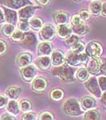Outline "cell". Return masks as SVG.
Segmentation results:
<instances>
[{
	"instance_id": "1",
	"label": "cell",
	"mask_w": 106,
	"mask_h": 120,
	"mask_svg": "<svg viewBox=\"0 0 106 120\" xmlns=\"http://www.w3.org/2000/svg\"><path fill=\"white\" fill-rule=\"evenodd\" d=\"M52 74L61 80L71 81L74 79V71L69 66L61 65L52 70Z\"/></svg>"
},
{
	"instance_id": "2",
	"label": "cell",
	"mask_w": 106,
	"mask_h": 120,
	"mask_svg": "<svg viewBox=\"0 0 106 120\" xmlns=\"http://www.w3.org/2000/svg\"><path fill=\"white\" fill-rule=\"evenodd\" d=\"M65 60L68 64L77 67L81 64H86L88 61V56L87 54H77L70 51L65 56Z\"/></svg>"
},
{
	"instance_id": "3",
	"label": "cell",
	"mask_w": 106,
	"mask_h": 120,
	"mask_svg": "<svg viewBox=\"0 0 106 120\" xmlns=\"http://www.w3.org/2000/svg\"><path fill=\"white\" fill-rule=\"evenodd\" d=\"M64 111L66 115L70 116H79L82 115L83 111L81 110V106L78 100L74 98L67 100L64 104Z\"/></svg>"
},
{
	"instance_id": "4",
	"label": "cell",
	"mask_w": 106,
	"mask_h": 120,
	"mask_svg": "<svg viewBox=\"0 0 106 120\" xmlns=\"http://www.w3.org/2000/svg\"><path fill=\"white\" fill-rule=\"evenodd\" d=\"M85 86L95 97L97 98L101 97V90L100 89L97 79L95 77L88 79V81H86L85 83Z\"/></svg>"
},
{
	"instance_id": "5",
	"label": "cell",
	"mask_w": 106,
	"mask_h": 120,
	"mask_svg": "<svg viewBox=\"0 0 106 120\" xmlns=\"http://www.w3.org/2000/svg\"><path fill=\"white\" fill-rule=\"evenodd\" d=\"M86 54L92 58H99L101 55L103 49L100 43L97 42H91L85 47Z\"/></svg>"
},
{
	"instance_id": "6",
	"label": "cell",
	"mask_w": 106,
	"mask_h": 120,
	"mask_svg": "<svg viewBox=\"0 0 106 120\" xmlns=\"http://www.w3.org/2000/svg\"><path fill=\"white\" fill-rule=\"evenodd\" d=\"M28 4H32L30 0H0V5L11 9H19Z\"/></svg>"
},
{
	"instance_id": "7",
	"label": "cell",
	"mask_w": 106,
	"mask_h": 120,
	"mask_svg": "<svg viewBox=\"0 0 106 120\" xmlns=\"http://www.w3.org/2000/svg\"><path fill=\"white\" fill-rule=\"evenodd\" d=\"M56 30L54 26L49 23L42 26L41 32H40V36H41L42 39L45 40V41H50L54 38Z\"/></svg>"
},
{
	"instance_id": "8",
	"label": "cell",
	"mask_w": 106,
	"mask_h": 120,
	"mask_svg": "<svg viewBox=\"0 0 106 120\" xmlns=\"http://www.w3.org/2000/svg\"><path fill=\"white\" fill-rule=\"evenodd\" d=\"M37 68L36 66L34 65H28L26 67H22L21 70V75L22 79L26 82H30L34 79V77L37 75Z\"/></svg>"
},
{
	"instance_id": "9",
	"label": "cell",
	"mask_w": 106,
	"mask_h": 120,
	"mask_svg": "<svg viewBox=\"0 0 106 120\" xmlns=\"http://www.w3.org/2000/svg\"><path fill=\"white\" fill-rule=\"evenodd\" d=\"M37 8L33 6H27L19 10L18 18L20 21H29L34 15V11Z\"/></svg>"
},
{
	"instance_id": "10",
	"label": "cell",
	"mask_w": 106,
	"mask_h": 120,
	"mask_svg": "<svg viewBox=\"0 0 106 120\" xmlns=\"http://www.w3.org/2000/svg\"><path fill=\"white\" fill-rule=\"evenodd\" d=\"M86 65H87V70L88 72L94 75L97 74L99 73V71H101V59H100L99 58H92L88 60Z\"/></svg>"
},
{
	"instance_id": "11",
	"label": "cell",
	"mask_w": 106,
	"mask_h": 120,
	"mask_svg": "<svg viewBox=\"0 0 106 120\" xmlns=\"http://www.w3.org/2000/svg\"><path fill=\"white\" fill-rule=\"evenodd\" d=\"M47 86V81L42 77H37L32 82V89L34 91L42 92L46 90Z\"/></svg>"
},
{
	"instance_id": "12",
	"label": "cell",
	"mask_w": 106,
	"mask_h": 120,
	"mask_svg": "<svg viewBox=\"0 0 106 120\" xmlns=\"http://www.w3.org/2000/svg\"><path fill=\"white\" fill-rule=\"evenodd\" d=\"M3 13H4L5 20L10 24L14 25L18 22V14L16 11L12 9H9L7 7L3 8Z\"/></svg>"
},
{
	"instance_id": "13",
	"label": "cell",
	"mask_w": 106,
	"mask_h": 120,
	"mask_svg": "<svg viewBox=\"0 0 106 120\" xmlns=\"http://www.w3.org/2000/svg\"><path fill=\"white\" fill-rule=\"evenodd\" d=\"M71 32H72V29L69 26L66 24L58 25L57 30H56V34H57V37L65 39L70 36Z\"/></svg>"
},
{
	"instance_id": "14",
	"label": "cell",
	"mask_w": 106,
	"mask_h": 120,
	"mask_svg": "<svg viewBox=\"0 0 106 120\" xmlns=\"http://www.w3.org/2000/svg\"><path fill=\"white\" fill-rule=\"evenodd\" d=\"M51 63L55 67H59L64 64L65 63V55L61 51H55L52 53L51 55Z\"/></svg>"
},
{
	"instance_id": "15",
	"label": "cell",
	"mask_w": 106,
	"mask_h": 120,
	"mask_svg": "<svg viewBox=\"0 0 106 120\" xmlns=\"http://www.w3.org/2000/svg\"><path fill=\"white\" fill-rule=\"evenodd\" d=\"M52 50H53V46L50 42H43L38 45V53L40 56H48L51 54Z\"/></svg>"
},
{
	"instance_id": "16",
	"label": "cell",
	"mask_w": 106,
	"mask_h": 120,
	"mask_svg": "<svg viewBox=\"0 0 106 120\" xmlns=\"http://www.w3.org/2000/svg\"><path fill=\"white\" fill-rule=\"evenodd\" d=\"M51 65V59L48 56H41L35 61V66L40 70H47Z\"/></svg>"
},
{
	"instance_id": "17",
	"label": "cell",
	"mask_w": 106,
	"mask_h": 120,
	"mask_svg": "<svg viewBox=\"0 0 106 120\" xmlns=\"http://www.w3.org/2000/svg\"><path fill=\"white\" fill-rule=\"evenodd\" d=\"M32 62V55L29 53H22L18 56L17 63L19 67H24L30 65Z\"/></svg>"
},
{
	"instance_id": "18",
	"label": "cell",
	"mask_w": 106,
	"mask_h": 120,
	"mask_svg": "<svg viewBox=\"0 0 106 120\" xmlns=\"http://www.w3.org/2000/svg\"><path fill=\"white\" fill-rule=\"evenodd\" d=\"M68 19H69V15L66 12H64V11H58V12L55 13V15H53L54 22L57 25L65 24V23L68 22Z\"/></svg>"
},
{
	"instance_id": "19",
	"label": "cell",
	"mask_w": 106,
	"mask_h": 120,
	"mask_svg": "<svg viewBox=\"0 0 106 120\" xmlns=\"http://www.w3.org/2000/svg\"><path fill=\"white\" fill-rule=\"evenodd\" d=\"M22 41L25 46H32L35 45V43L37 42V38H36V36L33 33H24V36H23Z\"/></svg>"
},
{
	"instance_id": "20",
	"label": "cell",
	"mask_w": 106,
	"mask_h": 120,
	"mask_svg": "<svg viewBox=\"0 0 106 120\" xmlns=\"http://www.w3.org/2000/svg\"><path fill=\"white\" fill-rule=\"evenodd\" d=\"M73 30L75 34H79V35H85L86 34H88L89 31V28L88 26L86 24H85L83 22H81L78 25H75V26H72Z\"/></svg>"
},
{
	"instance_id": "21",
	"label": "cell",
	"mask_w": 106,
	"mask_h": 120,
	"mask_svg": "<svg viewBox=\"0 0 106 120\" xmlns=\"http://www.w3.org/2000/svg\"><path fill=\"white\" fill-rule=\"evenodd\" d=\"M97 106L95 99L91 97H84L81 100V106L83 110H90L94 109Z\"/></svg>"
},
{
	"instance_id": "22",
	"label": "cell",
	"mask_w": 106,
	"mask_h": 120,
	"mask_svg": "<svg viewBox=\"0 0 106 120\" xmlns=\"http://www.w3.org/2000/svg\"><path fill=\"white\" fill-rule=\"evenodd\" d=\"M21 89L19 87H16V86H11L9 87L7 90V96L12 100H15L18 98L19 95H20Z\"/></svg>"
},
{
	"instance_id": "23",
	"label": "cell",
	"mask_w": 106,
	"mask_h": 120,
	"mask_svg": "<svg viewBox=\"0 0 106 120\" xmlns=\"http://www.w3.org/2000/svg\"><path fill=\"white\" fill-rule=\"evenodd\" d=\"M77 79L80 82H86L89 79V72L85 68H80L77 71Z\"/></svg>"
},
{
	"instance_id": "24",
	"label": "cell",
	"mask_w": 106,
	"mask_h": 120,
	"mask_svg": "<svg viewBox=\"0 0 106 120\" xmlns=\"http://www.w3.org/2000/svg\"><path fill=\"white\" fill-rule=\"evenodd\" d=\"M7 109L8 112L12 115H17L19 113V105L15 100H11L7 104Z\"/></svg>"
},
{
	"instance_id": "25",
	"label": "cell",
	"mask_w": 106,
	"mask_h": 120,
	"mask_svg": "<svg viewBox=\"0 0 106 120\" xmlns=\"http://www.w3.org/2000/svg\"><path fill=\"white\" fill-rule=\"evenodd\" d=\"M102 4L99 1H94L89 5V11L93 15H98L101 12Z\"/></svg>"
},
{
	"instance_id": "26",
	"label": "cell",
	"mask_w": 106,
	"mask_h": 120,
	"mask_svg": "<svg viewBox=\"0 0 106 120\" xmlns=\"http://www.w3.org/2000/svg\"><path fill=\"white\" fill-rule=\"evenodd\" d=\"M30 27H31L34 30H39L42 28L43 22L40 18H33L29 22Z\"/></svg>"
},
{
	"instance_id": "27",
	"label": "cell",
	"mask_w": 106,
	"mask_h": 120,
	"mask_svg": "<svg viewBox=\"0 0 106 120\" xmlns=\"http://www.w3.org/2000/svg\"><path fill=\"white\" fill-rule=\"evenodd\" d=\"M14 31V26L12 24H6L2 27L1 29V32L5 37H11V34H13V32Z\"/></svg>"
},
{
	"instance_id": "28",
	"label": "cell",
	"mask_w": 106,
	"mask_h": 120,
	"mask_svg": "<svg viewBox=\"0 0 106 120\" xmlns=\"http://www.w3.org/2000/svg\"><path fill=\"white\" fill-rule=\"evenodd\" d=\"M84 120H100V114L93 109L90 110L85 113Z\"/></svg>"
},
{
	"instance_id": "29",
	"label": "cell",
	"mask_w": 106,
	"mask_h": 120,
	"mask_svg": "<svg viewBox=\"0 0 106 120\" xmlns=\"http://www.w3.org/2000/svg\"><path fill=\"white\" fill-rule=\"evenodd\" d=\"M50 97L53 101H60L64 97V92L61 89H55L52 90Z\"/></svg>"
},
{
	"instance_id": "30",
	"label": "cell",
	"mask_w": 106,
	"mask_h": 120,
	"mask_svg": "<svg viewBox=\"0 0 106 120\" xmlns=\"http://www.w3.org/2000/svg\"><path fill=\"white\" fill-rule=\"evenodd\" d=\"M85 50V46L82 42L78 41L76 44H74V46L71 47V51L74 52L77 54H81L83 53V51Z\"/></svg>"
},
{
	"instance_id": "31",
	"label": "cell",
	"mask_w": 106,
	"mask_h": 120,
	"mask_svg": "<svg viewBox=\"0 0 106 120\" xmlns=\"http://www.w3.org/2000/svg\"><path fill=\"white\" fill-rule=\"evenodd\" d=\"M32 105L28 100H22L19 103V109L24 112H29L31 111Z\"/></svg>"
},
{
	"instance_id": "32",
	"label": "cell",
	"mask_w": 106,
	"mask_h": 120,
	"mask_svg": "<svg viewBox=\"0 0 106 120\" xmlns=\"http://www.w3.org/2000/svg\"><path fill=\"white\" fill-rule=\"evenodd\" d=\"M23 36H24V33L20 30H17L13 32L11 38V40L14 42H20L22 40Z\"/></svg>"
},
{
	"instance_id": "33",
	"label": "cell",
	"mask_w": 106,
	"mask_h": 120,
	"mask_svg": "<svg viewBox=\"0 0 106 120\" xmlns=\"http://www.w3.org/2000/svg\"><path fill=\"white\" fill-rule=\"evenodd\" d=\"M18 29L22 32H28L30 30V24L28 21H20L18 23Z\"/></svg>"
},
{
	"instance_id": "34",
	"label": "cell",
	"mask_w": 106,
	"mask_h": 120,
	"mask_svg": "<svg viewBox=\"0 0 106 120\" xmlns=\"http://www.w3.org/2000/svg\"><path fill=\"white\" fill-rule=\"evenodd\" d=\"M78 41H79V39L76 35H70L69 38H67L66 40H65V44H66L67 46L72 47V46H74V44H76Z\"/></svg>"
},
{
	"instance_id": "35",
	"label": "cell",
	"mask_w": 106,
	"mask_h": 120,
	"mask_svg": "<svg viewBox=\"0 0 106 120\" xmlns=\"http://www.w3.org/2000/svg\"><path fill=\"white\" fill-rule=\"evenodd\" d=\"M98 84H99L100 89L101 91H105L106 90V77L101 76L98 78Z\"/></svg>"
},
{
	"instance_id": "36",
	"label": "cell",
	"mask_w": 106,
	"mask_h": 120,
	"mask_svg": "<svg viewBox=\"0 0 106 120\" xmlns=\"http://www.w3.org/2000/svg\"><path fill=\"white\" fill-rule=\"evenodd\" d=\"M39 120H53V116L49 112H43L39 115Z\"/></svg>"
},
{
	"instance_id": "37",
	"label": "cell",
	"mask_w": 106,
	"mask_h": 120,
	"mask_svg": "<svg viewBox=\"0 0 106 120\" xmlns=\"http://www.w3.org/2000/svg\"><path fill=\"white\" fill-rule=\"evenodd\" d=\"M36 119V115L33 112H26L22 115V120H35Z\"/></svg>"
},
{
	"instance_id": "38",
	"label": "cell",
	"mask_w": 106,
	"mask_h": 120,
	"mask_svg": "<svg viewBox=\"0 0 106 120\" xmlns=\"http://www.w3.org/2000/svg\"><path fill=\"white\" fill-rule=\"evenodd\" d=\"M80 17L83 21H88L90 19V13L86 10H83L80 12Z\"/></svg>"
},
{
	"instance_id": "39",
	"label": "cell",
	"mask_w": 106,
	"mask_h": 120,
	"mask_svg": "<svg viewBox=\"0 0 106 120\" xmlns=\"http://www.w3.org/2000/svg\"><path fill=\"white\" fill-rule=\"evenodd\" d=\"M81 22H82V19H81L80 15H75L72 17V19H71V25H72V26H75V25H78Z\"/></svg>"
},
{
	"instance_id": "40",
	"label": "cell",
	"mask_w": 106,
	"mask_h": 120,
	"mask_svg": "<svg viewBox=\"0 0 106 120\" xmlns=\"http://www.w3.org/2000/svg\"><path fill=\"white\" fill-rule=\"evenodd\" d=\"M7 43H6V42L4 40H2L0 39V55H3V54L6 53V51H7Z\"/></svg>"
},
{
	"instance_id": "41",
	"label": "cell",
	"mask_w": 106,
	"mask_h": 120,
	"mask_svg": "<svg viewBox=\"0 0 106 120\" xmlns=\"http://www.w3.org/2000/svg\"><path fill=\"white\" fill-rule=\"evenodd\" d=\"M7 104V98L4 95H0V109L5 107Z\"/></svg>"
},
{
	"instance_id": "42",
	"label": "cell",
	"mask_w": 106,
	"mask_h": 120,
	"mask_svg": "<svg viewBox=\"0 0 106 120\" xmlns=\"http://www.w3.org/2000/svg\"><path fill=\"white\" fill-rule=\"evenodd\" d=\"M101 71L104 75H106V59H101Z\"/></svg>"
},
{
	"instance_id": "43",
	"label": "cell",
	"mask_w": 106,
	"mask_h": 120,
	"mask_svg": "<svg viewBox=\"0 0 106 120\" xmlns=\"http://www.w3.org/2000/svg\"><path fill=\"white\" fill-rule=\"evenodd\" d=\"M1 120H16L13 116L9 115H3L1 117Z\"/></svg>"
},
{
	"instance_id": "44",
	"label": "cell",
	"mask_w": 106,
	"mask_h": 120,
	"mask_svg": "<svg viewBox=\"0 0 106 120\" xmlns=\"http://www.w3.org/2000/svg\"><path fill=\"white\" fill-rule=\"evenodd\" d=\"M38 4L41 5V6H45L46 4H48L49 2V0H36Z\"/></svg>"
},
{
	"instance_id": "45",
	"label": "cell",
	"mask_w": 106,
	"mask_h": 120,
	"mask_svg": "<svg viewBox=\"0 0 106 120\" xmlns=\"http://www.w3.org/2000/svg\"><path fill=\"white\" fill-rule=\"evenodd\" d=\"M101 102H102V104H103V105L106 106V90H105V92H104V94L101 95Z\"/></svg>"
},
{
	"instance_id": "46",
	"label": "cell",
	"mask_w": 106,
	"mask_h": 120,
	"mask_svg": "<svg viewBox=\"0 0 106 120\" xmlns=\"http://www.w3.org/2000/svg\"><path fill=\"white\" fill-rule=\"evenodd\" d=\"M101 15L103 16H106V3L102 4V8H101Z\"/></svg>"
},
{
	"instance_id": "47",
	"label": "cell",
	"mask_w": 106,
	"mask_h": 120,
	"mask_svg": "<svg viewBox=\"0 0 106 120\" xmlns=\"http://www.w3.org/2000/svg\"><path fill=\"white\" fill-rule=\"evenodd\" d=\"M5 21V17H4V13H3V10L0 8V23L3 22Z\"/></svg>"
},
{
	"instance_id": "48",
	"label": "cell",
	"mask_w": 106,
	"mask_h": 120,
	"mask_svg": "<svg viewBox=\"0 0 106 120\" xmlns=\"http://www.w3.org/2000/svg\"><path fill=\"white\" fill-rule=\"evenodd\" d=\"M73 1H74V2H77V3H79V2H81L82 0H73Z\"/></svg>"
}]
</instances>
